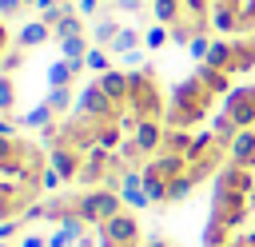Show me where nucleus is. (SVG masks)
<instances>
[{
	"instance_id": "39448f33",
	"label": "nucleus",
	"mask_w": 255,
	"mask_h": 247,
	"mask_svg": "<svg viewBox=\"0 0 255 247\" xmlns=\"http://www.w3.org/2000/svg\"><path fill=\"white\" fill-rule=\"evenodd\" d=\"M223 112L239 124V127H255V84L235 88L231 96H223Z\"/></svg>"
},
{
	"instance_id": "9d476101",
	"label": "nucleus",
	"mask_w": 255,
	"mask_h": 247,
	"mask_svg": "<svg viewBox=\"0 0 255 247\" xmlns=\"http://www.w3.org/2000/svg\"><path fill=\"white\" fill-rule=\"evenodd\" d=\"M227 163H239V167H251V171H255V127H243V131L231 139Z\"/></svg>"
},
{
	"instance_id": "7ed1b4c3",
	"label": "nucleus",
	"mask_w": 255,
	"mask_h": 247,
	"mask_svg": "<svg viewBox=\"0 0 255 247\" xmlns=\"http://www.w3.org/2000/svg\"><path fill=\"white\" fill-rule=\"evenodd\" d=\"M76 112H80V116H92V120H100V124H112V120L120 116V112H116V104L108 100V92L100 88V80H92V84L80 92Z\"/></svg>"
},
{
	"instance_id": "4c0bfd02",
	"label": "nucleus",
	"mask_w": 255,
	"mask_h": 247,
	"mask_svg": "<svg viewBox=\"0 0 255 247\" xmlns=\"http://www.w3.org/2000/svg\"><path fill=\"white\" fill-rule=\"evenodd\" d=\"M120 60H124V68H135V72H143V48H135V52L120 56Z\"/></svg>"
},
{
	"instance_id": "f704fd0d",
	"label": "nucleus",
	"mask_w": 255,
	"mask_h": 247,
	"mask_svg": "<svg viewBox=\"0 0 255 247\" xmlns=\"http://www.w3.org/2000/svg\"><path fill=\"white\" fill-rule=\"evenodd\" d=\"M60 183H64V175H60L56 167H44V171H40V191H56Z\"/></svg>"
},
{
	"instance_id": "a211bd4d",
	"label": "nucleus",
	"mask_w": 255,
	"mask_h": 247,
	"mask_svg": "<svg viewBox=\"0 0 255 247\" xmlns=\"http://www.w3.org/2000/svg\"><path fill=\"white\" fill-rule=\"evenodd\" d=\"M135 48H143V32H135L131 24H128V28H120V36L108 44V52H112V56H128V52H135Z\"/></svg>"
},
{
	"instance_id": "2f4dec72",
	"label": "nucleus",
	"mask_w": 255,
	"mask_h": 247,
	"mask_svg": "<svg viewBox=\"0 0 255 247\" xmlns=\"http://www.w3.org/2000/svg\"><path fill=\"white\" fill-rule=\"evenodd\" d=\"M191 187H195V183H191L187 175H179V179H171V183H167V203H183V199L191 195Z\"/></svg>"
},
{
	"instance_id": "c85d7f7f",
	"label": "nucleus",
	"mask_w": 255,
	"mask_h": 247,
	"mask_svg": "<svg viewBox=\"0 0 255 247\" xmlns=\"http://www.w3.org/2000/svg\"><path fill=\"white\" fill-rule=\"evenodd\" d=\"M120 199H124V207H128V211H139V207H147V203H151L143 187H120Z\"/></svg>"
},
{
	"instance_id": "ddd939ff",
	"label": "nucleus",
	"mask_w": 255,
	"mask_h": 247,
	"mask_svg": "<svg viewBox=\"0 0 255 247\" xmlns=\"http://www.w3.org/2000/svg\"><path fill=\"white\" fill-rule=\"evenodd\" d=\"M231 60H235V40H211L203 64L215 68V72H231Z\"/></svg>"
},
{
	"instance_id": "c756f323",
	"label": "nucleus",
	"mask_w": 255,
	"mask_h": 247,
	"mask_svg": "<svg viewBox=\"0 0 255 247\" xmlns=\"http://www.w3.org/2000/svg\"><path fill=\"white\" fill-rule=\"evenodd\" d=\"M183 16L195 24V32L207 24V0H183Z\"/></svg>"
},
{
	"instance_id": "6e6552de",
	"label": "nucleus",
	"mask_w": 255,
	"mask_h": 247,
	"mask_svg": "<svg viewBox=\"0 0 255 247\" xmlns=\"http://www.w3.org/2000/svg\"><path fill=\"white\" fill-rule=\"evenodd\" d=\"M48 167H56L60 175H64V183H72V179H80V167H84V155H80V147H52V159H48Z\"/></svg>"
},
{
	"instance_id": "f03ea898",
	"label": "nucleus",
	"mask_w": 255,
	"mask_h": 247,
	"mask_svg": "<svg viewBox=\"0 0 255 247\" xmlns=\"http://www.w3.org/2000/svg\"><path fill=\"white\" fill-rule=\"evenodd\" d=\"M120 211H124V199H120V191H112V187H88V191L76 195V215L88 219L92 227L108 223V219L120 215Z\"/></svg>"
},
{
	"instance_id": "ea45409f",
	"label": "nucleus",
	"mask_w": 255,
	"mask_h": 247,
	"mask_svg": "<svg viewBox=\"0 0 255 247\" xmlns=\"http://www.w3.org/2000/svg\"><path fill=\"white\" fill-rule=\"evenodd\" d=\"M20 247H48V239L32 231V235H24V239H20Z\"/></svg>"
},
{
	"instance_id": "f257e3e1",
	"label": "nucleus",
	"mask_w": 255,
	"mask_h": 247,
	"mask_svg": "<svg viewBox=\"0 0 255 247\" xmlns=\"http://www.w3.org/2000/svg\"><path fill=\"white\" fill-rule=\"evenodd\" d=\"M215 96L203 88V80L191 72V80H179L175 84V92H171V108L163 112V127H187V124H195L203 112H207V104H211Z\"/></svg>"
},
{
	"instance_id": "473e14b6",
	"label": "nucleus",
	"mask_w": 255,
	"mask_h": 247,
	"mask_svg": "<svg viewBox=\"0 0 255 247\" xmlns=\"http://www.w3.org/2000/svg\"><path fill=\"white\" fill-rule=\"evenodd\" d=\"M207 48H211V40H207L203 32H195V36L187 40V52H191V60H195V64H203V60H207Z\"/></svg>"
},
{
	"instance_id": "72a5a7b5",
	"label": "nucleus",
	"mask_w": 255,
	"mask_h": 247,
	"mask_svg": "<svg viewBox=\"0 0 255 247\" xmlns=\"http://www.w3.org/2000/svg\"><path fill=\"white\" fill-rule=\"evenodd\" d=\"M20 64H24V48H8V52L0 56V72H4V76H8V72H16Z\"/></svg>"
},
{
	"instance_id": "412c9836",
	"label": "nucleus",
	"mask_w": 255,
	"mask_h": 247,
	"mask_svg": "<svg viewBox=\"0 0 255 247\" xmlns=\"http://www.w3.org/2000/svg\"><path fill=\"white\" fill-rule=\"evenodd\" d=\"M84 68L88 72H96V76H104V72H112V52L108 48H88V56H84Z\"/></svg>"
},
{
	"instance_id": "e433bc0d",
	"label": "nucleus",
	"mask_w": 255,
	"mask_h": 247,
	"mask_svg": "<svg viewBox=\"0 0 255 247\" xmlns=\"http://www.w3.org/2000/svg\"><path fill=\"white\" fill-rule=\"evenodd\" d=\"M76 12H80V16H88V20H100V0H80V4H76Z\"/></svg>"
},
{
	"instance_id": "7c9ffc66",
	"label": "nucleus",
	"mask_w": 255,
	"mask_h": 247,
	"mask_svg": "<svg viewBox=\"0 0 255 247\" xmlns=\"http://www.w3.org/2000/svg\"><path fill=\"white\" fill-rule=\"evenodd\" d=\"M12 108H16V80H12V76H4V72H0V112H4V116H8V112H12Z\"/></svg>"
},
{
	"instance_id": "a878e982",
	"label": "nucleus",
	"mask_w": 255,
	"mask_h": 247,
	"mask_svg": "<svg viewBox=\"0 0 255 247\" xmlns=\"http://www.w3.org/2000/svg\"><path fill=\"white\" fill-rule=\"evenodd\" d=\"M211 131L219 135V143H227V147H231V139H235V135H239L243 127H239V124H235V120H231L227 112H219V116H215V127H211Z\"/></svg>"
},
{
	"instance_id": "4468645a",
	"label": "nucleus",
	"mask_w": 255,
	"mask_h": 247,
	"mask_svg": "<svg viewBox=\"0 0 255 247\" xmlns=\"http://www.w3.org/2000/svg\"><path fill=\"white\" fill-rule=\"evenodd\" d=\"M76 72H84V64H72V60H64V56H56V60L48 64V88H68V84L76 80Z\"/></svg>"
},
{
	"instance_id": "f3484780",
	"label": "nucleus",
	"mask_w": 255,
	"mask_h": 247,
	"mask_svg": "<svg viewBox=\"0 0 255 247\" xmlns=\"http://www.w3.org/2000/svg\"><path fill=\"white\" fill-rule=\"evenodd\" d=\"M120 28H124L120 20H112V16H100V20H92V36H88V40H92L96 48H108V44L120 36Z\"/></svg>"
},
{
	"instance_id": "f8f14e48",
	"label": "nucleus",
	"mask_w": 255,
	"mask_h": 247,
	"mask_svg": "<svg viewBox=\"0 0 255 247\" xmlns=\"http://www.w3.org/2000/svg\"><path fill=\"white\" fill-rule=\"evenodd\" d=\"M207 24H211L215 32H223V36H227V32H239V4H223V0H215Z\"/></svg>"
},
{
	"instance_id": "37998d69",
	"label": "nucleus",
	"mask_w": 255,
	"mask_h": 247,
	"mask_svg": "<svg viewBox=\"0 0 255 247\" xmlns=\"http://www.w3.org/2000/svg\"><path fill=\"white\" fill-rule=\"evenodd\" d=\"M56 4H64V0H40L36 8H40V12H48V8H56Z\"/></svg>"
},
{
	"instance_id": "423d86ee",
	"label": "nucleus",
	"mask_w": 255,
	"mask_h": 247,
	"mask_svg": "<svg viewBox=\"0 0 255 247\" xmlns=\"http://www.w3.org/2000/svg\"><path fill=\"white\" fill-rule=\"evenodd\" d=\"M215 191H227V195H255V171H251V167H239V163H227V167L215 175Z\"/></svg>"
},
{
	"instance_id": "1a4fd4ad",
	"label": "nucleus",
	"mask_w": 255,
	"mask_h": 247,
	"mask_svg": "<svg viewBox=\"0 0 255 247\" xmlns=\"http://www.w3.org/2000/svg\"><path fill=\"white\" fill-rule=\"evenodd\" d=\"M96 80H100V88L108 92V100H112L116 108H128V96H131V80H128V72L112 68V72H104V76H96Z\"/></svg>"
},
{
	"instance_id": "20e7f679",
	"label": "nucleus",
	"mask_w": 255,
	"mask_h": 247,
	"mask_svg": "<svg viewBox=\"0 0 255 247\" xmlns=\"http://www.w3.org/2000/svg\"><path fill=\"white\" fill-rule=\"evenodd\" d=\"M96 231H100L104 239L120 243V247H143V243H139V223H135V215H131L128 207H124L120 215H112L108 223H100Z\"/></svg>"
},
{
	"instance_id": "dca6fc26",
	"label": "nucleus",
	"mask_w": 255,
	"mask_h": 247,
	"mask_svg": "<svg viewBox=\"0 0 255 247\" xmlns=\"http://www.w3.org/2000/svg\"><path fill=\"white\" fill-rule=\"evenodd\" d=\"M147 8H151V16H155V24L175 28V24L183 20V0H151Z\"/></svg>"
},
{
	"instance_id": "cd10ccee",
	"label": "nucleus",
	"mask_w": 255,
	"mask_h": 247,
	"mask_svg": "<svg viewBox=\"0 0 255 247\" xmlns=\"http://www.w3.org/2000/svg\"><path fill=\"white\" fill-rule=\"evenodd\" d=\"M44 104H48L56 116H68V108H72V92H68V88H48Z\"/></svg>"
},
{
	"instance_id": "9b49d317",
	"label": "nucleus",
	"mask_w": 255,
	"mask_h": 247,
	"mask_svg": "<svg viewBox=\"0 0 255 247\" xmlns=\"http://www.w3.org/2000/svg\"><path fill=\"white\" fill-rule=\"evenodd\" d=\"M52 36H56V32H52V28H48V24H44V20L36 16V20H28V24H24L20 32H16V48H24V52H32V48H40V44H48Z\"/></svg>"
},
{
	"instance_id": "2eb2a0df",
	"label": "nucleus",
	"mask_w": 255,
	"mask_h": 247,
	"mask_svg": "<svg viewBox=\"0 0 255 247\" xmlns=\"http://www.w3.org/2000/svg\"><path fill=\"white\" fill-rule=\"evenodd\" d=\"M195 76L203 80V88H207L211 96H231V92H235V88H231V72H215V68L199 64V68H195Z\"/></svg>"
},
{
	"instance_id": "6ab92c4d",
	"label": "nucleus",
	"mask_w": 255,
	"mask_h": 247,
	"mask_svg": "<svg viewBox=\"0 0 255 247\" xmlns=\"http://www.w3.org/2000/svg\"><path fill=\"white\" fill-rule=\"evenodd\" d=\"M56 44H60V56L72 60V64H84V56H88V48H92L88 36H68V40H56Z\"/></svg>"
},
{
	"instance_id": "0eeeda50",
	"label": "nucleus",
	"mask_w": 255,
	"mask_h": 247,
	"mask_svg": "<svg viewBox=\"0 0 255 247\" xmlns=\"http://www.w3.org/2000/svg\"><path fill=\"white\" fill-rule=\"evenodd\" d=\"M163 131H167V127H163V120H139V127L131 131V139H135V143H139V151L151 159L155 151H163Z\"/></svg>"
},
{
	"instance_id": "79ce46f5",
	"label": "nucleus",
	"mask_w": 255,
	"mask_h": 247,
	"mask_svg": "<svg viewBox=\"0 0 255 247\" xmlns=\"http://www.w3.org/2000/svg\"><path fill=\"white\" fill-rule=\"evenodd\" d=\"M8 44H12V40H8V28H4V20H0V56L8 52Z\"/></svg>"
},
{
	"instance_id": "a19ab883",
	"label": "nucleus",
	"mask_w": 255,
	"mask_h": 247,
	"mask_svg": "<svg viewBox=\"0 0 255 247\" xmlns=\"http://www.w3.org/2000/svg\"><path fill=\"white\" fill-rule=\"evenodd\" d=\"M116 8L131 16V12H139V8H143V0H116Z\"/></svg>"
},
{
	"instance_id": "58836bf2",
	"label": "nucleus",
	"mask_w": 255,
	"mask_h": 247,
	"mask_svg": "<svg viewBox=\"0 0 255 247\" xmlns=\"http://www.w3.org/2000/svg\"><path fill=\"white\" fill-rule=\"evenodd\" d=\"M16 127H20V120H8V116L0 112V135H8V139H16Z\"/></svg>"
},
{
	"instance_id": "aec40b11",
	"label": "nucleus",
	"mask_w": 255,
	"mask_h": 247,
	"mask_svg": "<svg viewBox=\"0 0 255 247\" xmlns=\"http://www.w3.org/2000/svg\"><path fill=\"white\" fill-rule=\"evenodd\" d=\"M52 120H56V112H52L48 104H36V108H28V112L20 116V124H24V127H36V131L52 127Z\"/></svg>"
},
{
	"instance_id": "bb28decb",
	"label": "nucleus",
	"mask_w": 255,
	"mask_h": 247,
	"mask_svg": "<svg viewBox=\"0 0 255 247\" xmlns=\"http://www.w3.org/2000/svg\"><path fill=\"white\" fill-rule=\"evenodd\" d=\"M255 68V48L251 40H235V60H231V72H247Z\"/></svg>"
},
{
	"instance_id": "4be33fe9",
	"label": "nucleus",
	"mask_w": 255,
	"mask_h": 247,
	"mask_svg": "<svg viewBox=\"0 0 255 247\" xmlns=\"http://www.w3.org/2000/svg\"><path fill=\"white\" fill-rule=\"evenodd\" d=\"M191 139H195V135H191L187 127H167V131H163V147H167V151H179V155H187Z\"/></svg>"
},
{
	"instance_id": "c9c22d12",
	"label": "nucleus",
	"mask_w": 255,
	"mask_h": 247,
	"mask_svg": "<svg viewBox=\"0 0 255 247\" xmlns=\"http://www.w3.org/2000/svg\"><path fill=\"white\" fill-rule=\"evenodd\" d=\"M24 12V0H0V20H12Z\"/></svg>"
},
{
	"instance_id": "393cba45",
	"label": "nucleus",
	"mask_w": 255,
	"mask_h": 247,
	"mask_svg": "<svg viewBox=\"0 0 255 247\" xmlns=\"http://www.w3.org/2000/svg\"><path fill=\"white\" fill-rule=\"evenodd\" d=\"M68 36H88V32H84V16H80V12H68V16L56 24V40H68Z\"/></svg>"
},
{
	"instance_id": "5701e85b",
	"label": "nucleus",
	"mask_w": 255,
	"mask_h": 247,
	"mask_svg": "<svg viewBox=\"0 0 255 247\" xmlns=\"http://www.w3.org/2000/svg\"><path fill=\"white\" fill-rule=\"evenodd\" d=\"M167 40H171V28L167 24H151L143 32V52H159V48H167Z\"/></svg>"
},
{
	"instance_id": "b1692460",
	"label": "nucleus",
	"mask_w": 255,
	"mask_h": 247,
	"mask_svg": "<svg viewBox=\"0 0 255 247\" xmlns=\"http://www.w3.org/2000/svg\"><path fill=\"white\" fill-rule=\"evenodd\" d=\"M96 147H104V151H120V147H124L120 127H116V124H100V131H96Z\"/></svg>"
}]
</instances>
